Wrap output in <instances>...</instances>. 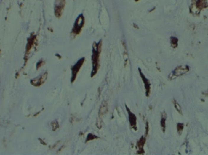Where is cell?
<instances>
[{"mask_svg": "<svg viewBox=\"0 0 208 155\" xmlns=\"http://www.w3.org/2000/svg\"><path fill=\"white\" fill-rule=\"evenodd\" d=\"M184 124H183V123H178V124H177V130H178V134L180 135H181V133H182V132H183V129H184Z\"/></svg>", "mask_w": 208, "mask_h": 155, "instance_id": "cell-6", "label": "cell"}, {"mask_svg": "<svg viewBox=\"0 0 208 155\" xmlns=\"http://www.w3.org/2000/svg\"><path fill=\"white\" fill-rule=\"evenodd\" d=\"M134 1H135V2H138V1H140V0H134Z\"/></svg>", "mask_w": 208, "mask_h": 155, "instance_id": "cell-10", "label": "cell"}, {"mask_svg": "<svg viewBox=\"0 0 208 155\" xmlns=\"http://www.w3.org/2000/svg\"><path fill=\"white\" fill-rule=\"evenodd\" d=\"M190 69L188 65H181L177 67L175 70L173 72V77H178L181 76L184 74H186L189 71Z\"/></svg>", "mask_w": 208, "mask_h": 155, "instance_id": "cell-4", "label": "cell"}, {"mask_svg": "<svg viewBox=\"0 0 208 155\" xmlns=\"http://www.w3.org/2000/svg\"><path fill=\"white\" fill-rule=\"evenodd\" d=\"M85 23V18L84 17V15L82 14H80L78 17L77 18L74 27L72 30V33L74 35H78L79 33L80 32L81 30H82Z\"/></svg>", "mask_w": 208, "mask_h": 155, "instance_id": "cell-2", "label": "cell"}, {"mask_svg": "<svg viewBox=\"0 0 208 155\" xmlns=\"http://www.w3.org/2000/svg\"><path fill=\"white\" fill-rule=\"evenodd\" d=\"M207 7V0H192L189 7L190 13L194 16H199L203 9Z\"/></svg>", "mask_w": 208, "mask_h": 155, "instance_id": "cell-1", "label": "cell"}, {"mask_svg": "<svg viewBox=\"0 0 208 155\" xmlns=\"http://www.w3.org/2000/svg\"><path fill=\"white\" fill-rule=\"evenodd\" d=\"M173 104H174V106H175V108H176V110H177V111L178 112V113H180L181 115H183V113H182V110H181V106L180 105V104L175 100L174 102H173Z\"/></svg>", "mask_w": 208, "mask_h": 155, "instance_id": "cell-7", "label": "cell"}, {"mask_svg": "<svg viewBox=\"0 0 208 155\" xmlns=\"http://www.w3.org/2000/svg\"><path fill=\"white\" fill-rule=\"evenodd\" d=\"M66 0H55L54 3V14L57 18H60L64 11Z\"/></svg>", "mask_w": 208, "mask_h": 155, "instance_id": "cell-3", "label": "cell"}, {"mask_svg": "<svg viewBox=\"0 0 208 155\" xmlns=\"http://www.w3.org/2000/svg\"><path fill=\"white\" fill-rule=\"evenodd\" d=\"M178 43V39L177 37H170L171 46L173 49H175L176 47H177Z\"/></svg>", "mask_w": 208, "mask_h": 155, "instance_id": "cell-5", "label": "cell"}, {"mask_svg": "<svg viewBox=\"0 0 208 155\" xmlns=\"http://www.w3.org/2000/svg\"><path fill=\"white\" fill-rule=\"evenodd\" d=\"M166 115H163V118H162V120H161V126H162V127L163 128V130H164L166 127Z\"/></svg>", "mask_w": 208, "mask_h": 155, "instance_id": "cell-8", "label": "cell"}, {"mask_svg": "<svg viewBox=\"0 0 208 155\" xmlns=\"http://www.w3.org/2000/svg\"><path fill=\"white\" fill-rule=\"evenodd\" d=\"M203 95H204V96H206L208 97V92H205V93H203Z\"/></svg>", "mask_w": 208, "mask_h": 155, "instance_id": "cell-9", "label": "cell"}]
</instances>
